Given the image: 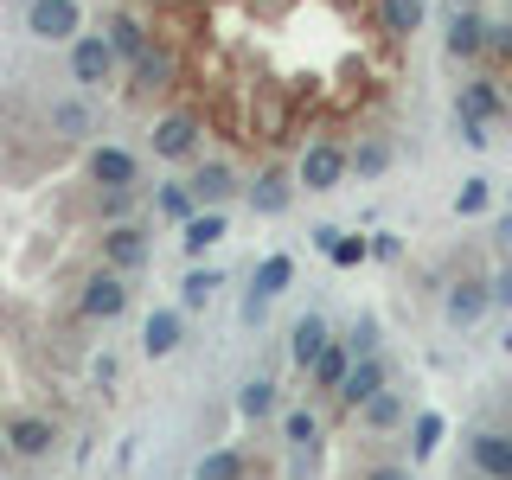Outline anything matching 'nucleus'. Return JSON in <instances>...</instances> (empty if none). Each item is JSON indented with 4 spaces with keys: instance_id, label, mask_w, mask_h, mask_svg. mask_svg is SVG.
Here are the masks:
<instances>
[{
    "instance_id": "obj_1",
    "label": "nucleus",
    "mask_w": 512,
    "mask_h": 480,
    "mask_svg": "<svg viewBox=\"0 0 512 480\" xmlns=\"http://www.w3.org/2000/svg\"><path fill=\"white\" fill-rule=\"evenodd\" d=\"M429 0H90L141 154L186 199H327L378 180L416 128Z\"/></svg>"
},
{
    "instance_id": "obj_2",
    "label": "nucleus",
    "mask_w": 512,
    "mask_h": 480,
    "mask_svg": "<svg viewBox=\"0 0 512 480\" xmlns=\"http://www.w3.org/2000/svg\"><path fill=\"white\" fill-rule=\"evenodd\" d=\"M192 212L64 77L0 71V474L90 448L135 372L160 224Z\"/></svg>"
},
{
    "instance_id": "obj_3",
    "label": "nucleus",
    "mask_w": 512,
    "mask_h": 480,
    "mask_svg": "<svg viewBox=\"0 0 512 480\" xmlns=\"http://www.w3.org/2000/svg\"><path fill=\"white\" fill-rule=\"evenodd\" d=\"M295 340V365L237 384L173 480H416V416L391 359L327 320H301Z\"/></svg>"
},
{
    "instance_id": "obj_4",
    "label": "nucleus",
    "mask_w": 512,
    "mask_h": 480,
    "mask_svg": "<svg viewBox=\"0 0 512 480\" xmlns=\"http://www.w3.org/2000/svg\"><path fill=\"white\" fill-rule=\"evenodd\" d=\"M442 58L455 64V122L474 148L512 141V0H448Z\"/></svg>"
},
{
    "instance_id": "obj_5",
    "label": "nucleus",
    "mask_w": 512,
    "mask_h": 480,
    "mask_svg": "<svg viewBox=\"0 0 512 480\" xmlns=\"http://www.w3.org/2000/svg\"><path fill=\"white\" fill-rule=\"evenodd\" d=\"M436 480H512V372L468 404Z\"/></svg>"
}]
</instances>
